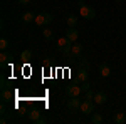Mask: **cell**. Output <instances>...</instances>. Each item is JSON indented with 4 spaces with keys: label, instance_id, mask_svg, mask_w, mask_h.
I'll return each instance as SVG.
<instances>
[{
    "label": "cell",
    "instance_id": "cell-20",
    "mask_svg": "<svg viewBox=\"0 0 126 124\" xmlns=\"http://www.w3.org/2000/svg\"><path fill=\"white\" fill-rule=\"evenodd\" d=\"M9 59H12V55L7 54L5 50H2V54H0V62H2V66H5V62H7Z\"/></svg>",
    "mask_w": 126,
    "mask_h": 124
},
{
    "label": "cell",
    "instance_id": "cell-23",
    "mask_svg": "<svg viewBox=\"0 0 126 124\" xmlns=\"http://www.w3.org/2000/svg\"><path fill=\"white\" fill-rule=\"evenodd\" d=\"M94 94H96V92H94L93 89H89L86 92V99H93V101H94Z\"/></svg>",
    "mask_w": 126,
    "mask_h": 124
},
{
    "label": "cell",
    "instance_id": "cell-8",
    "mask_svg": "<svg viewBox=\"0 0 126 124\" xmlns=\"http://www.w3.org/2000/svg\"><path fill=\"white\" fill-rule=\"evenodd\" d=\"M76 79H78V82H86L87 79H89V70H87L86 67H79L78 74H76Z\"/></svg>",
    "mask_w": 126,
    "mask_h": 124
},
{
    "label": "cell",
    "instance_id": "cell-2",
    "mask_svg": "<svg viewBox=\"0 0 126 124\" xmlns=\"http://www.w3.org/2000/svg\"><path fill=\"white\" fill-rule=\"evenodd\" d=\"M72 44H74V42H71L67 37H61L57 40V50L62 52L64 55H67L69 52H71V49H72Z\"/></svg>",
    "mask_w": 126,
    "mask_h": 124
},
{
    "label": "cell",
    "instance_id": "cell-5",
    "mask_svg": "<svg viewBox=\"0 0 126 124\" xmlns=\"http://www.w3.org/2000/svg\"><path fill=\"white\" fill-rule=\"evenodd\" d=\"M81 99L79 97H71L69 99V102H67V109H69V112H78V111H81Z\"/></svg>",
    "mask_w": 126,
    "mask_h": 124
},
{
    "label": "cell",
    "instance_id": "cell-15",
    "mask_svg": "<svg viewBox=\"0 0 126 124\" xmlns=\"http://www.w3.org/2000/svg\"><path fill=\"white\" fill-rule=\"evenodd\" d=\"M39 117H40V111H39V109H32V111L29 112V119H30V121H34V123H37Z\"/></svg>",
    "mask_w": 126,
    "mask_h": 124
},
{
    "label": "cell",
    "instance_id": "cell-14",
    "mask_svg": "<svg viewBox=\"0 0 126 124\" xmlns=\"http://www.w3.org/2000/svg\"><path fill=\"white\" fill-rule=\"evenodd\" d=\"M91 123L93 124H103L104 123V117L99 114V112H93L91 114Z\"/></svg>",
    "mask_w": 126,
    "mask_h": 124
},
{
    "label": "cell",
    "instance_id": "cell-22",
    "mask_svg": "<svg viewBox=\"0 0 126 124\" xmlns=\"http://www.w3.org/2000/svg\"><path fill=\"white\" fill-rule=\"evenodd\" d=\"M81 89H82V92H87V91H89V89H91V84H89V82H81Z\"/></svg>",
    "mask_w": 126,
    "mask_h": 124
},
{
    "label": "cell",
    "instance_id": "cell-21",
    "mask_svg": "<svg viewBox=\"0 0 126 124\" xmlns=\"http://www.w3.org/2000/svg\"><path fill=\"white\" fill-rule=\"evenodd\" d=\"M0 49L2 50H7L9 49V40L7 39H0Z\"/></svg>",
    "mask_w": 126,
    "mask_h": 124
},
{
    "label": "cell",
    "instance_id": "cell-9",
    "mask_svg": "<svg viewBox=\"0 0 126 124\" xmlns=\"http://www.w3.org/2000/svg\"><path fill=\"white\" fill-rule=\"evenodd\" d=\"M66 37H67L71 42H76V40H78V37H79L78 29H76V27H69V29L66 30Z\"/></svg>",
    "mask_w": 126,
    "mask_h": 124
},
{
    "label": "cell",
    "instance_id": "cell-6",
    "mask_svg": "<svg viewBox=\"0 0 126 124\" xmlns=\"http://www.w3.org/2000/svg\"><path fill=\"white\" fill-rule=\"evenodd\" d=\"M81 92H82L81 86H76V84H71V86L66 87V94H67L69 97H79Z\"/></svg>",
    "mask_w": 126,
    "mask_h": 124
},
{
    "label": "cell",
    "instance_id": "cell-26",
    "mask_svg": "<svg viewBox=\"0 0 126 124\" xmlns=\"http://www.w3.org/2000/svg\"><path fill=\"white\" fill-rule=\"evenodd\" d=\"M30 0H19V3H22V5H27Z\"/></svg>",
    "mask_w": 126,
    "mask_h": 124
},
{
    "label": "cell",
    "instance_id": "cell-16",
    "mask_svg": "<svg viewBox=\"0 0 126 124\" xmlns=\"http://www.w3.org/2000/svg\"><path fill=\"white\" fill-rule=\"evenodd\" d=\"M22 20H24L25 24H29L32 20H35V14H34V12H25V14L22 15Z\"/></svg>",
    "mask_w": 126,
    "mask_h": 124
},
{
    "label": "cell",
    "instance_id": "cell-27",
    "mask_svg": "<svg viewBox=\"0 0 126 124\" xmlns=\"http://www.w3.org/2000/svg\"><path fill=\"white\" fill-rule=\"evenodd\" d=\"M116 2H121V0H116Z\"/></svg>",
    "mask_w": 126,
    "mask_h": 124
},
{
    "label": "cell",
    "instance_id": "cell-7",
    "mask_svg": "<svg viewBox=\"0 0 126 124\" xmlns=\"http://www.w3.org/2000/svg\"><path fill=\"white\" fill-rule=\"evenodd\" d=\"M81 54H82V45H79V44H74L72 49H71V52L67 54V57L71 60H76L78 57H81Z\"/></svg>",
    "mask_w": 126,
    "mask_h": 124
},
{
    "label": "cell",
    "instance_id": "cell-19",
    "mask_svg": "<svg viewBox=\"0 0 126 124\" xmlns=\"http://www.w3.org/2000/svg\"><path fill=\"white\" fill-rule=\"evenodd\" d=\"M42 35H44L46 40H52V39H54V32H52L50 29H44L42 30Z\"/></svg>",
    "mask_w": 126,
    "mask_h": 124
},
{
    "label": "cell",
    "instance_id": "cell-1",
    "mask_svg": "<svg viewBox=\"0 0 126 124\" xmlns=\"http://www.w3.org/2000/svg\"><path fill=\"white\" fill-rule=\"evenodd\" d=\"M79 14H81L82 19H86V20L96 19V10L93 7H89V5H86L82 0H79Z\"/></svg>",
    "mask_w": 126,
    "mask_h": 124
},
{
    "label": "cell",
    "instance_id": "cell-11",
    "mask_svg": "<svg viewBox=\"0 0 126 124\" xmlns=\"http://www.w3.org/2000/svg\"><path fill=\"white\" fill-rule=\"evenodd\" d=\"M14 99V92L9 89H2V102H10Z\"/></svg>",
    "mask_w": 126,
    "mask_h": 124
},
{
    "label": "cell",
    "instance_id": "cell-12",
    "mask_svg": "<svg viewBox=\"0 0 126 124\" xmlns=\"http://www.w3.org/2000/svg\"><path fill=\"white\" fill-rule=\"evenodd\" d=\"M106 101H108V96L104 92H96L94 94V102L96 104H104Z\"/></svg>",
    "mask_w": 126,
    "mask_h": 124
},
{
    "label": "cell",
    "instance_id": "cell-18",
    "mask_svg": "<svg viewBox=\"0 0 126 124\" xmlns=\"http://www.w3.org/2000/svg\"><path fill=\"white\" fill-rule=\"evenodd\" d=\"M20 57H22V60H24V62H29L30 59H32V50H22Z\"/></svg>",
    "mask_w": 126,
    "mask_h": 124
},
{
    "label": "cell",
    "instance_id": "cell-4",
    "mask_svg": "<svg viewBox=\"0 0 126 124\" xmlns=\"http://www.w3.org/2000/svg\"><path fill=\"white\" fill-rule=\"evenodd\" d=\"M94 101L93 99H84L82 102H81V112L82 114H93L94 112Z\"/></svg>",
    "mask_w": 126,
    "mask_h": 124
},
{
    "label": "cell",
    "instance_id": "cell-24",
    "mask_svg": "<svg viewBox=\"0 0 126 124\" xmlns=\"http://www.w3.org/2000/svg\"><path fill=\"white\" fill-rule=\"evenodd\" d=\"M5 104H7V102H2V106H0V112H2V116L7 114V107H5Z\"/></svg>",
    "mask_w": 126,
    "mask_h": 124
},
{
    "label": "cell",
    "instance_id": "cell-3",
    "mask_svg": "<svg viewBox=\"0 0 126 124\" xmlns=\"http://www.w3.org/2000/svg\"><path fill=\"white\" fill-rule=\"evenodd\" d=\"M52 20H54V17H52L50 14H47V12H40V14L35 15V20H34V22H35L37 25H47V24L52 22Z\"/></svg>",
    "mask_w": 126,
    "mask_h": 124
},
{
    "label": "cell",
    "instance_id": "cell-25",
    "mask_svg": "<svg viewBox=\"0 0 126 124\" xmlns=\"http://www.w3.org/2000/svg\"><path fill=\"white\" fill-rule=\"evenodd\" d=\"M46 123H47V119L40 116V117H39V121H37V124H46Z\"/></svg>",
    "mask_w": 126,
    "mask_h": 124
},
{
    "label": "cell",
    "instance_id": "cell-13",
    "mask_svg": "<svg viewBox=\"0 0 126 124\" xmlns=\"http://www.w3.org/2000/svg\"><path fill=\"white\" fill-rule=\"evenodd\" d=\"M113 121H114L116 124H125V123H126L125 112H114V116H113Z\"/></svg>",
    "mask_w": 126,
    "mask_h": 124
},
{
    "label": "cell",
    "instance_id": "cell-10",
    "mask_svg": "<svg viewBox=\"0 0 126 124\" xmlns=\"http://www.w3.org/2000/svg\"><path fill=\"white\" fill-rule=\"evenodd\" d=\"M97 70H99V74H101L103 77L111 76V67L108 66V64H99V69H97Z\"/></svg>",
    "mask_w": 126,
    "mask_h": 124
},
{
    "label": "cell",
    "instance_id": "cell-17",
    "mask_svg": "<svg viewBox=\"0 0 126 124\" xmlns=\"http://www.w3.org/2000/svg\"><path fill=\"white\" fill-rule=\"evenodd\" d=\"M67 25L69 27H76V25H78V17H76V15H74V14H71V15H67Z\"/></svg>",
    "mask_w": 126,
    "mask_h": 124
}]
</instances>
